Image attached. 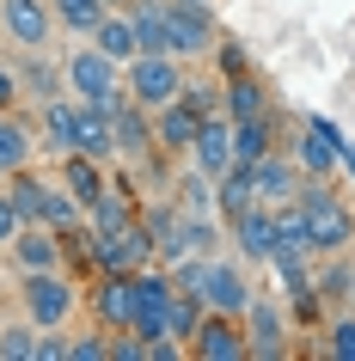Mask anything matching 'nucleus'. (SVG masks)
<instances>
[{"label": "nucleus", "mask_w": 355, "mask_h": 361, "mask_svg": "<svg viewBox=\"0 0 355 361\" xmlns=\"http://www.w3.org/2000/svg\"><path fill=\"white\" fill-rule=\"evenodd\" d=\"M221 111H227V116H258V111H270V92H263V80L251 74V68L221 80Z\"/></svg>", "instance_id": "nucleus-25"}, {"label": "nucleus", "mask_w": 355, "mask_h": 361, "mask_svg": "<svg viewBox=\"0 0 355 361\" xmlns=\"http://www.w3.org/2000/svg\"><path fill=\"white\" fill-rule=\"evenodd\" d=\"M31 361H68V343H61V331H37V343H31Z\"/></svg>", "instance_id": "nucleus-35"}, {"label": "nucleus", "mask_w": 355, "mask_h": 361, "mask_svg": "<svg viewBox=\"0 0 355 361\" xmlns=\"http://www.w3.org/2000/svg\"><path fill=\"white\" fill-rule=\"evenodd\" d=\"M288 153H294L300 178H337V171H343V147H337L325 129H313V116H300V129H294V141H288Z\"/></svg>", "instance_id": "nucleus-11"}, {"label": "nucleus", "mask_w": 355, "mask_h": 361, "mask_svg": "<svg viewBox=\"0 0 355 361\" xmlns=\"http://www.w3.org/2000/svg\"><path fill=\"white\" fill-rule=\"evenodd\" d=\"M111 141H116V159H135V166L153 159V111L123 92V104L111 111Z\"/></svg>", "instance_id": "nucleus-10"}, {"label": "nucleus", "mask_w": 355, "mask_h": 361, "mask_svg": "<svg viewBox=\"0 0 355 361\" xmlns=\"http://www.w3.org/2000/svg\"><path fill=\"white\" fill-rule=\"evenodd\" d=\"M343 178L355 184V141H343Z\"/></svg>", "instance_id": "nucleus-38"}, {"label": "nucleus", "mask_w": 355, "mask_h": 361, "mask_svg": "<svg viewBox=\"0 0 355 361\" xmlns=\"http://www.w3.org/2000/svg\"><path fill=\"white\" fill-rule=\"evenodd\" d=\"M294 209H300V221H306V239H313L318 257H331V251H349V245H355V209L331 190V178H300Z\"/></svg>", "instance_id": "nucleus-1"}, {"label": "nucleus", "mask_w": 355, "mask_h": 361, "mask_svg": "<svg viewBox=\"0 0 355 361\" xmlns=\"http://www.w3.org/2000/svg\"><path fill=\"white\" fill-rule=\"evenodd\" d=\"M245 349H251V361H282L288 349H294V319H288V306L282 300H263V294H251V306H245Z\"/></svg>", "instance_id": "nucleus-6"}, {"label": "nucleus", "mask_w": 355, "mask_h": 361, "mask_svg": "<svg viewBox=\"0 0 355 361\" xmlns=\"http://www.w3.org/2000/svg\"><path fill=\"white\" fill-rule=\"evenodd\" d=\"M56 184L74 196L80 209H92L98 196L111 190V166H104V159H92V153H61V159H56Z\"/></svg>", "instance_id": "nucleus-12"}, {"label": "nucleus", "mask_w": 355, "mask_h": 361, "mask_svg": "<svg viewBox=\"0 0 355 361\" xmlns=\"http://www.w3.org/2000/svg\"><path fill=\"white\" fill-rule=\"evenodd\" d=\"M111 361H148V337L141 331H111Z\"/></svg>", "instance_id": "nucleus-33"}, {"label": "nucleus", "mask_w": 355, "mask_h": 361, "mask_svg": "<svg viewBox=\"0 0 355 361\" xmlns=\"http://www.w3.org/2000/svg\"><path fill=\"white\" fill-rule=\"evenodd\" d=\"M196 123L203 111H190L184 98H172L153 111V153H172V159H190V141H196Z\"/></svg>", "instance_id": "nucleus-17"}, {"label": "nucleus", "mask_w": 355, "mask_h": 361, "mask_svg": "<svg viewBox=\"0 0 355 361\" xmlns=\"http://www.w3.org/2000/svg\"><path fill=\"white\" fill-rule=\"evenodd\" d=\"M6 264L19 269H56L61 264V239H56V227H19L13 233V245H6Z\"/></svg>", "instance_id": "nucleus-18"}, {"label": "nucleus", "mask_w": 355, "mask_h": 361, "mask_svg": "<svg viewBox=\"0 0 355 361\" xmlns=\"http://www.w3.org/2000/svg\"><path fill=\"white\" fill-rule=\"evenodd\" d=\"M19 227H25V221H19V209H13V196L0 190V251L13 245V233H19Z\"/></svg>", "instance_id": "nucleus-37"}, {"label": "nucleus", "mask_w": 355, "mask_h": 361, "mask_svg": "<svg viewBox=\"0 0 355 361\" xmlns=\"http://www.w3.org/2000/svg\"><path fill=\"white\" fill-rule=\"evenodd\" d=\"M74 116H80V98H49V104H37V147H49L61 159V153H74Z\"/></svg>", "instance_id": "nucleus-19"}, {"label": "nucleus", "mask_w": 355, "mask_h": 361, "mask_svg": "<svg viewBox=\"0 0 355 361\" xmlns=\"http://www.w3.org/2000/svg\"><path fill=\"white\" fill-rule=\"evenodd\" d=\"M104 6H129V0H104Z\"/></svg>", "instance_id": "nucleus-39"}, {"label": "nucleus", "mask_w": 355, "mask_h": 361, "mask_svg": "<svg viewBox=\"0 0 355 361\" xmlns=\"http://www.w3.org/2000/svg\"><path fill=\"white\" fill-rule=\"evenodd\" d=\"M184 214H215V178H208L203 166H184V178H178V196H172Z\"/></svg>", "instance_id": "nucleus-27"}, {"label": "nucleus", "mask_w": 355, "mask_h": 361, "mask_svg": "<svg viewBox=\"0 0 355 361\" xmlns=\"http://www.w3.org/2000/svg\"><path fill=\"white\" fill-rule=\"evenodd\" d=\"M190 166H203L208 178H221L233 166V116L227 111H208L196 123V141H190Z\"/></svg>", "instance_id": "nucleus-13"}, {"label": "nucleus", "mask_w": 355, "mask_h": 361, "mask_svg": "<svg viewBox=\"0 0 355 361\" xmlns=\"http://www.w3.org/2000/svg\"><path fill=\"white\" fill-rule=\"evenodd\" d=\"M86 312H92V324H104V331H129V269H111V276H98L92 288H86Z\"/></svg>", "instance_id": "nucleus-14"}, {"label": "nucleus", "mask_w": 355, "mask_h": 361, "mask_svg": "<svg viewBox=\"0 0 355 361\" xmlns=\"http://www.w3.org/2000/svg\"><path fill=\"white\" fill-rule=\"evenodd\" d=\"M251 190H258V202H288V196L300 190V166H294V153L288 147H270L263 159H251Z\"/></svg>", "instance_id": "nucleus-16"}, {"label": "nucleus", "mask_w": 355, "mask_h": 361, "mask_svg": "<svg viewBox=\"0 0 355 361\" xmlns=\"http://www.w3.org/2000/svg\"><path fill=\"white\" fill-rule=\"evenodd\" d=\"M0 43H13V49H49L56 43L49 0H0Z\"/></svg>", "instance_id": "nucleus-7"}, {"label": "nucleus", "mask_w": 355, "mask_h": 361, "mask_svg": "<svg viewBox=\"0 0 355 361\" xmlns=\"http://www.w3.org/2000/svg\"><path fill=\"white\" fill-rule=\"evenodd\" d=\"M31 343H37V324L25 312L13 324H0V361H31Z\"/></svg>", "instance_id": "nucleus-30"}, {"label": "nucleus", "mask_w": 355, "mask_h": 361, "mask_svg": "<svg viewBox=\"0 0 355 361\" xmlns=\"http://www.w3.org/2000/svg\"><path fill=\"white\" fill-rule=\"evenodd\" d=\"M215 61H221V80L227 74H245V49L233 37H215Z\"/></svg>", "instance_id": "nucleus-34"}, {"label": "nucleus", "mask_w": 355, "mask_h": 361, "mask_svg": "<svg viewBox=\"0 0 355 361\" xmlns=\"http://www.w3.org/2000/svg\"><path fill=\"white\" fill-rule=\"evenodd\" d=\"M19 92L25 98H37V104H49V98H61L68 92V80H61V68L56 61H43V49H19Z\"/></svg>", "instance_id": "nucleus-21"}, {"label": "nucleus", "mask_w": 355, "mask_h": 361, "mask_svg": "<svg viewBox=\"0 0 355 361\" xmlns=\"http://www.w3.org/2000/svg\"><path fill=\"white\" fill-rule=\"evenodd\" d=\"M13 294H19V312L37 324V331H61V324L86 306V288L68 276V264H56V269H25Z\"/></svg>", "instance_id": "nucleus-2"}, {"label": "nucleus", "mask_w": 355, "mask_h": 361, "mask_svg": "<svg viewBox=\"0 0 355 361\" xmlns=\"http://www.w3.org/2000/svg\"><path fill=\"white\" fill-rule=\"evenodd\" d=\"M160 6H166L172 56H178V61H203V56H215L221 25H215V13H208V0H160Z\"/></svg>", "instance_id": "nucleus-5"}, {"label": "nucleus", "mask_w": 355, "mask_h": 361, "mask_svg": "<svg viewBox=\"0 0 355 361\" xmlns=\"http://www.w3.org/2000/svg\"><path fill=\"white\" fill-rule=\"evenodd\" d=\"M270 147H282V141H276V116H270V111H258V116H233V159H239V166L263 159Z\"/></svg>", "instance_id": "nucleus-24"}, {"label": "nucleus", "mask_w": 355, "mask_h": 361, "mask_svg": "<svg viewBox=\"0 0 355 361\" xmlns=\"http://www.w3.org/2000/svg\"><path fill=\"white\" fill-rule=\"evenodd\" d=\"M19 68H6V61H0V111H19Z\"/></svg>", "instance_id": "nucleus-36"}, {"label": "nucleus", "mask_w": 355, "mask_h": 361, "mask_svg": "<svg viewBox=\"0 0 355 361\" xmlns=\"http://www.w3.org/2000/svg\"><path fill=\"white\" fill-rule=\"evenodd\" d=\"M251 276H245V264H233V257H208L203 269V306L208 312H227V319H245V306H251Z\"/></svg>", "instance_id": "nucleus-8"}, {"label": "nucleus", "mask_w": 355, "mask_h": 361, "mask_svg": "<svg viewBox=\"0 0 355 361\" xmlns=\"http://www.w3.org/2000/svg\"><path fill=\"white\" fill-rule=\"evenodd\" d=\"M92 43H98V49H104L111 61H123V68H129V61L141 56V43H135V19H129V6H104V19H98Z\"/></svg>", "instance_id": "nucleus-22"}, {"label": "nucleus", "mask_w": 355, "mask_h": 361, "mask_svg": "<svg viewBox=\"0 0 355 361\" xmlns=\"http://www.w3.org/2000/svg\"><path fill=\"white\" fill-rule=\"evenodd\" d=\"M37 159V129L19 111H0V178H13Z\"/></svg>", "instance_id": "nucleus-20"}, {"label": "nucleus", "mask_w": 355, "mask_h": 361, "mask_svg": "<svg viewBox=\"0 0 355 361\" xmlns=\"http://www.w3.org/2000/svg\"><path fill=\"white\" fill-rule=\"evenodd\" d=\"M49 13H56V31H68V37H92L98 19H104V0H49Z\"/></svg>", "instance_id": "nucleus-26"}, {"label": "nucleus", "mask_w": 355, "mask_h": 361, "mask_svg": "<svg viewBox=\"0 0 355 361\" xmlns=\"http://www.w3.org/2000/svg\"><path fill=\"white\" fill-rule=\"evenodd\" d=\"M80 221H86V209H80L74 196L61 190V184H43V227H80Z\"/></svg>", "instance_id": "nucleus-28"}, {"label": "nucleus", "mask_w": 355, "mask_h": 361, "mask_svg": "<svg viewBox=\"0 0 355 361\" xmlns=\"http://www.w3.org/2000/svg\"><path fill=\"white\" fill-rule=\"evenodd\" d=\"M68 361H111V331L92 324L86 337H74V343H68Z\"/></svg>", "instance_id": "nucleus-31"}, {"label": "nucleus", "mask_w": 355, "mask_h": 361, "mask_svg": "<svg viewBox=\"0 0 355 361\" xmlns=\"http://www.w3.org/2000/svg\"><path fill=\"white\" fill-rule=\"evenodd\" d=\"M184 80H190V61H178V56H135L129 68H123V92H129L135 104L160 111V104H172V98L184 92Z\"/></svg>", "instance_id": "nucleus-4"}, {"label": "nucleus", "mask_w": 355, "mask_h": 361, "mask_svg": "<svg viewBox=\"0 0 355 361\" xmlns=\"http://www.w3.org/2000/svg\"><path fill=\"white\" fill-rule=\"evenodd\" d=\"M61 80H68V92H74L80 104H98V111H116V104H123V61H111L92 37L80 43V49H68Z\"/></svg>", "instance_id": "nucleus-3"}, {"label": "nucleus", "mask_w": 355, "mask_h": 361, "mask_svg": "<svg viewBox=\"0 0 355 361\" xmlns=\"http://www.w3.org/2000/svg\"><path fill=\"white\" fill-rule=\"evenodd\" d=\"M74 153H92V159H104V166H116L111 111H98V104H80V116H74Z\"/></svg>", "instance_id": "nucleus-23"}, {"label": "nucleus", "mask_w": 355, "mask_h": 361, "mask_svg": "<svg viewBox=\"0 0 355 361\" xmlns=\"http://www.w3.org/2000/svg\"><path fill=\"white\" fill-rule=\"evenodd\" d=\"M276 251H313L306 221H300V209H294V196H288V202H276Z\"/></svg>", "instance_id": "nucleus-29"}, {"label": "nucleus", "mask_w": 355, "mask_h": 361, "mask_svg": "<svg viewBox=\"0 0 355 361\" xmlns=\"http://www.w3.org/2000/svg\"><path fill=\"white\" fill-rule=\"evenodd\" d=\"M190 361H251L245 349V324L227 319V312H203V324L190 331Z\"/></svg>", "instance_id": "nucleus-9"}, {"label": "nucleus", "mask_w": 355, "mask_h": 361, "mask_svg": "<svg viewBox=\"0 0 355 361\" xmlns=\"http://www.w3.org/2000/svg\"><path fill=\"white\" fill-rule=\"evenodd\" d=\"M325 355L355 361V319H331V331H325Z\"/></svg>", "instance_id": "nucleus-32"}, {"label": "nucleus", "mask_w": 355, "mask_h": 361, "mask_svg": "<svg viewBox=\"0 0 355 361\" xmlns=\"http://www.w3.org/2000/svg\"><path fill=\"white\" fill-rule=\"evenodd\" d=\"M227 239L239 245L245 264H270V251H276V209H270V202H251V209L227 227Z\"/></svg>", "instance_id": "nucleus-15"}]
</instances>
